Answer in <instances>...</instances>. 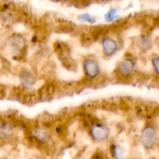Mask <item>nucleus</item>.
Returning a JSON list of instances; mask_svg holds the SVG:
<instances>
[{"label":"nucleus","instance_id":"12","mask_svg":"<svg viewBox=\"0 0 159 159\" xmlns=\"http://www.w3.org/2000/svg\"><path fill=\"white\" fill-rule=\"evenodd\" d=\"M118 17V10L115 8H112L110 10L107 11L104 14V19L107 23H111L113 22Z\"/></svg>","mask_w":159,"mask_h":159},{"label":"nucleus","instance_id":"8","mask_svg":"<svg viewBox=\"0 0 159 159\" xmlns=\"http://www.w3.org/2000/svg\"><path fill=\"white\" fill-rule=\"evenodd\" d=\"M137 46L138 49L141 50V51H150L153 47V42H152V37L148 34H142L139 36L137 39Z\"/></svg>","mask_w":159,"mask_h":159},{"label":"nucleus","instance_id":"18","mask_svg":"<svg viewBox=\"0 0 159 159\" xmlns=\"http://www.w3.org/2000/svg\"><path fill=\"white\" fill-rule=\"evenodd\" d=\"M158 150H159V142H158Z\"/></svg>","mask_w":159,"mask_h":159},{"label":"nucleus","instance_id":"6","mask_svg":"<svg viewBox=\"0 0 159 159\" xmlns=\"http://www.w3.org/2000/svg\"><path fill=\"white\" fill-rule=\"evenodd\" d=\"M102 53L106 57H112L118 51V43L116 40L110 37H104L102 40Z\"/></svg>","mask_w":159,"mask_h":159},{"label":"nucleus","instance_id":"1","mask_svg":"<svg viewBox=\"0 0 159 159\" xmlns=\"http://www.w3.org/2000/svg\"><path fill=\"white\" fill-rule=\"evenodd\" d=\"M158 139L156 128L152 125H148L142 129L140 134V141L146 149H152L155 145Z\"/></svg>","mask_w":159,"mask_h":159},{"label":"nucleus","instance_id":"7","mask_svg":"<svg viewBox=\"0 0 159 159\" xmlns=\"http://www.w3.org/2000/svg\"><path fill=\"white\" fill-rule=\"evenodd\" d=\"M20 84L25 89H31L35 85L37 80L32 72L28 70H23L19 75Z\"/></svg>","mask_w":159,"mask_h":159},{"label":"nucleus","instance_id":"11","mask_svg":"<svg viewBox=\"0 0 159 159\" xmlns=\"http://www.w3.org/2000/svg\"><path fill=\"white\" fill-rule=\"evenodd\" d=\"M111 150L114 159H124V150L120 144H113Z\"/></svg>","mask_w":159,"mask_h":159},{"label":"nucleus","instance_id":"2","mask_svg":"<svg viewBox=\"0 0 159 159\" xmlns=\"http://www.w3.org/2000/svg\"><path fill=\"white\" fill-rule=\"evenodd\" d=\"M25 38L20 34L9 36L5 41V48L10 54L17 55L23 51L25 47Z\"/></svg>","mask_w":159,"mask_h":159},{"label":"nucleus","instance_id":"16","mask_svg":"<svg viewBox=\"0 0 159 159\" xmlns=\"http://www.w3.org/2000/svg\"><path fill=\"white\" fill-rule=\"evenodd\" d=\"M102 1H103V2H108V1H110V0H102Z\"/></svg>","mask_w":159,"mask_h":159},{"label":"nucleus","instance_id":"9","mask_svg":"<svg viewBox=\"0 0 159 159\" xmlns=\"http://www.w3.org/2000/svg\"><path fill=\"white\" fill-rule=\"evenodd\" d=\"M13 134V128L10 123L0 120V139L6 140L10 138Z\"/></svg>","mask_w":159,"mask_h":159},{"label":"nucleus","instance_id":"17","mask_svg":"<svg viewBox=\"0 0 159 159\" xmlns=\"http://www.w3.org/2000/svg\"><path fill=\"white\" fill-rule=\"evenodd\" d=\"M158 49H159V40H158Z\"/></svg>","mask_w":159,"mask_h":159},{"label":"nucleus","instance_id":"10","mask_svg":"<svg viewBox=\"0 0 159 159\" xmlns=\"http://www.w3.org/2000/svg\"><path fill=\"white\" fill-rule=\"evenodd\" d=\"M32 134L35 138V139L40 142H45L48 139V134L46 130L42 127H37V128L34 129L32 131Z\"/></svg>","mask_w":159,"mask_h":159},{"label":"nucleus","instance_id":"4","mask_svg":"<svg viewBox=\"0 0 159 159\" xmlns=\"http://www.w3.org/2000/svg\"><path fill=\"white\" fill-rule=\"evenodd\" d=\"M83 71L85 75L89 79H95L100 73L99 65L96 60L92 57H87L83 61Z\"/></svg>","mask_w":159,"mask_h":159},{"label":"nucleus","instance_id":"5","mask_svg":"<svg viewBox=\"0 0 159 159\" xmlns=\"http://www.w3.org/2000/svg\"><path fill=\"white\" fill-rule=\"evenodd\" d=\"M136 63L131 57H126L119 62L117 65V71L122 76H130L134 72Z\"/></svg>","mask_w":159,"mask_h":159},{"label":"nucleus","instance_id":"3","mask_svg":"<svg viewBox=\"0 0 159 159\" xmlns=\"http://www.w3.org/2000/svg\"><path fill=\"white\" fill-rule=\"evenodd\" d=\"M90 135L96 141H103L110 135V129L103 124H95L90 127Z\"/></svg>","mask_w":159,"mask_h":159},{"label":"nucleus","instance_id":"13","mask_svg":"<svg viewBox=\"0 0 159 159\" xmlns=\"http://www.w3.org/2000/svg\"><path fill=\"white\" fill-rule=\"evenodd\" d=\"M79 20L82 23H89L90 24H93L96 22V19L88 12H85V13L81 14L80 16H79Z\"/></svg>","mask_w":159,"mask_h":159},{"label":"nucleus","instance_id":"14","mask_svg":"<svg viewBox=\"0 0 159 159\" xmlns=\"http://www.w3.org/2000/svg\"><path fill=\"white\" fill-rule=\"evenodd\" d=\"M152 64L155 72L159 75V56H155L152 57Z\"/></svg>","mask_w":159,"mask_h":159},{"label":"nucleus","instance_id":"15","mask_svg":"<svg viewBox=\"0 0 159 159\" xmlns=\"http://www.w3.org/2000/svg\"><path fill=\"white\" fill-rule=\"evenodd\" d=\"M93 159H104V158L101 156H96V157H94Z\"/></svg>","mask_w":159,"mask_h":159}]
</instances>
